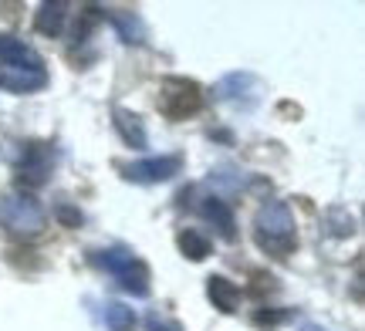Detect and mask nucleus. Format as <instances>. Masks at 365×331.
Listing matches in <instances>:
<instances>
[{
	"instance_id": "nucleus-7",
	"label": "nucleus",
	"mask_w": 365,
	"mask_h": 331,
	"mask_svg": "<svg viewBox=\"0 0 365 331\" xmlns=\"http://www.w3.org/2000/svg\"><path fill=\"white\" fill-rule=\"evenodd\" d=\"M54 169V146H27L24 149V159L17 166L21 179L31 186H41Z\"/></svg>"
},
{
	"instance_id": "nucleus-5",
	"label": "nucleus",
	"mask_w": 365,
	"mask_h": 331,
	"mask_svg": "<svg viewBox=\"0 0 365 331\" xmlns=\"http://www.w3.org/2000/svg\"><path fill=\"white\" fill-rule=\"evenodd\" d=\"M118 172L129 183H170L182 172V156H153V159L125 162L118 166Z\"/></svg>"
},
{
	"instance_id": "nucleus-14",
	"label": "nucleus",
	"mask_w": 365,
	"mask_h": 331,
	"mask_svg": "<svg viewBox=\"0 0 365 331\" xmlns=\"http://www.w3.org/2000/svg\"><path fill=\"white\" fill-rule=\"evenodd\" d=\"M176 247H180V253L186 257V261H193V264L207 261L210 251H213V243H210L207 233H200V230H190V226L176 233Z\"/></svg>"
},
{
	"instance_id": "nucleus-18",
	"label": "nucleus",
	"mask_w": 365,
	"mask_h": 331,
	"mask_svg": "<svg viewBox=\"0 0 365 331\" xmlns=\"http://www.w3.org/2000/svg\"><path fill=\"white\" fill-rule=\"evenodd\" d=\"M58 220H61V224H68V226H78L81 224V213L61 203V206H58Z\"/></svg>"
},
{
	"instance_id": "nucleus-19",
	"label": "nucleus",
	"mask_w": 365,
	"mask_h": 331,
	"mask_svg": "<svg viewBox=\"0 0 365 331\" xmlns=\"http://www.w3.org/2000/svg\"><path fill=\"white\" fill-rule=\"evenodd\" d=\"M301 331H331V328H322V325H314V321H304V325H301Z\"/></svg>"
},
{
	"instance_id": "nucleus-3",
	"label": "nucleus",
	"mask_w": 365,
	"mask_h": 331,
	"mask_svg": "<svg viewBox=\"0 0 365 331\" xmlns=\"http://www.w3.org/2000/svg\"><path fill=\"white\" fill-rule=\"evenodd\" d=\"M0 224L14 237H38L48 224V213L31 193L17 189V193H7L0 199Z\"/></svg>"
},
{
	"instance_id": "nucleus-1",
	"label": "nucleus",
	"mask_w": 365,
	"mask_h": 331,
	"mask_svg": "<svg viewBox=\"0 0 365 331\" xmlns=\"http://www.w3.org/2000/svg\"><path fill=\"white\" fill-rule=\"evenodd\" d=\"M254 240L264 253L271 257H287L298 247V226H294V213L287 203H264L257 216H254Z\"/></svg>"
},
{
	"instance_id": "nucleus-9",
	"label": "nucleus",
	"mask_w": 365,
	"mask_h": 331,
	"mask_svg": "<svg viewBox=\"0 0 365 331\" xmlns=\"http://www.w3.org/2000/svg\"><path fill=\"white\" fill-rule=\"evenodd\" d=\"M0 65L4 68H44L41 54L14 34H0Z\"/></svg>"
},
{
	"instance_id": "nucleus-2",
	"label": "nucleus",
	"mask_w": 365,
	"mask_h": 331,
	"mask_svg": "<svg viewBox=\"0 0 365 331\" xmlns=\"http://www.w3.org/2000/svg\"><path fill=\"white\" fill-rule=\"evenodd\" d=\"M91 257H95V264L102 267V270H108V274L118 280L122 291H129L132 298H149V284H153L149 267L132 251L112 247V251H98V253H91Z\"/></svg>"
},
{
	"instance_id": "nucleus-6",
	"label": "nucleus",
	"mask_w": 365,
	"mask_h": 331,
	"mask_svg": "<svg viewBox=\"0 0 365 331\" xmlns=\"http://www.w3.org/2000/svg\"><path fill=\"white\" fill-rule=\"evenodd\" d=\"M0 88L14 95H31L48 88V71L44 68H0Z\"/></svg>"
},
{
	"instance_id": "nucleus-12",
	"label": "nucleus",
	"mask_w": 365,
	"mask_h": 331,
	"mask_svg": "<svg viewBox=\"0 0 365 331\" xmlns=\"http://www.w3.org/2000/svg\"><path fill=\"white\" fill-rule=\"evenodd\" d=\"M257 88H261V81L254 78V75H247V71H234V75L220 78V85H217V98H220V102H237V105H240V98H244L247 92L257 95Z\"/></svg>"
},
{
	"instance_id": "nucleus-17",
	"label": "nucleus",
	"mask_w": 365,
	"mask_h": 331,
	"mask_svg": "<svg viewBox=\"0 0 365 331\" xmlns=\"http://www.w3.org/2000/svg\"><path fill=\"white\" fill-rule=\"evenodd\" d=\"M145 328H149V331H180V325H173V321H166L163 315H156V311H153V315H149V321H145Z\"/></svg>"
},
{
	"instance_id": "nucleus-10",
	"label": "nucleus",
	"mask_w": 365,
	"mask_h": 331,
	"mask_svg": "<svg viewBox=\"0 0 365 331\" xmlns=\"http://www.w3.org/2000/svg\"><path fill=\"white\" fill-rule=\"evenodd\" d=\"M207 298L213 301L217 311H223V315H237L244 291H240V284L220 278V274H213V278H207Z\"/></svg>"
},
{
	"instance_id": "nucleus-4",
	"label": "nucleus",
	"mask_w": 365,
	"mask_h": 331,
	"mask_svg": "<svg viewBox=\"0 0 365 331\" xmlns=\"http://www.w3.org/2000/svg\"><path fill=\"white\" fill-rule=\"evenodd\" d=\"M203 105V95H200V85L190 78H166L163 88H159V102L156 108L166 115L170 122H182L196 115Z\"/></svg>"
},
{
	"instance_id": "nucleus-13",
	"label": "nucleus",
	"mask_w": 365,
	"mask_h": 331,
	"mask_svg": "<svg viewBox=\"0 0 365 331\" xmlns=\"http://www.w3.org/2000/svg\"><path fill=\"white\" fill-rule=\"evenodd\" d=\"M65 17H68V4L61 0H48V4H41L38 14H34V27H38V34L44 38H58L61 34V27H65Z\"/></svg>"
},
{
	"instance_id": "nucleus-11",
	"label": "nucleus",
	"mask_w": 365,
	"mask_h": 331,
	"mask_svg": "<svg viewBox=\"0 0 365 331\" xmlns=\"http://www.w3.org/2000/svg\"><path fill=\"white\" fill-rule=\"evenodd\" d=\"M112 119H115V129H118V135H122V142H125V146H132V149L149 146L145 125H143V119H139L135 112H129V108H115V112H112Z\"/></svg>"
},
{
	"instance_id": "nucleus-15",
	"label": "nucleus",
	"mask_w": 365,
	"mask_h": 331,
	"mask_svg": "<svg viewBox=\"0 0 365 331\" xmlns=\"http://www.w3.org/2000/svg\"><path fill=\"white\" fill-rule=\"evenodd\" d=\"M112 24L118 27V34H122L125 44H143L145 41V27H143V21H139V14L118 11V14H112Z\"/></svg>"
},
{
	"instance_id": "nucleus-16",
	"label": "nucleus",
	"mask_w": 365,
	"mask_h": 331,
	"mask_svg": "<svg viewBox=\"0 0 365 331\" xmlns=\"http://www.w3.org/2000/svg\"><path fill=\"white\" fill-rule=\"evenodd\" d=\"M135 325V311L122 301H108L105 305V328L108 331H132Z\"/></svg>"
},
{
	"instance_id": "nucleus-8",
	"label": "nucleus",
	"mask_w": 365,
	"mask_h": 331,
	"mask_svg": "<svg viewBox=\"0 0 365 331\" xmlns=\"http://www.w3.org/2000/svg\"><path fill=\"white\" fill-rule=\"evenodd\" d=\"M200 213L207 216V224H213V230H217L223 240L237 237V216H234V206H230L227 199H220V196L200 199Z\"/></svg>"
}]
</instances>
